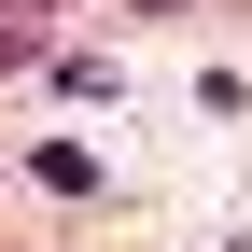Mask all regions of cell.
I'll return each instance as SVG.
<instances>
[{
	"label": "cell",
	"mask_w": 252,
	"mask_h": 252,
	"mask_svg": "<svg viewBox=\"0 0 252 252\" xmlns=\"http://www.w3.org/2000/svg\"><path fill=\"white\" fill-rule=\"evenodd\" d=\"M14 14H42V0H14Z\"/></svg>",
	"instance_id": "obj_3"
},
{
	"label": "cell",
	"mask_w": 252,
	"mask_h": 252,
	"mask_svg": "<svg viewBox=\"0 0 252 252\" xmlns=\"http://www.w3.org/2000/svg\"><path fill=\"white\" fill-rule=\"evenodd\" d=\"M140 14H182V0H140Z\"/></svg>",
	"instance_id": "obj_2"
},
{
	"label": "cell",
	"mask_w": 252,
	"mask_h": 252,
	"mask_svg": "<svg viewBox=\"0 0 252 252\" xmlns=\"http://www.w3.org/2000/svg\"><path fill=\"white\" fill-rule=\"evenodd\" d=\"M28 56H42V14H14V0H0V70H28Z\"/></svg>",
	"instance_id": "obj_1"
}]
</instances>
